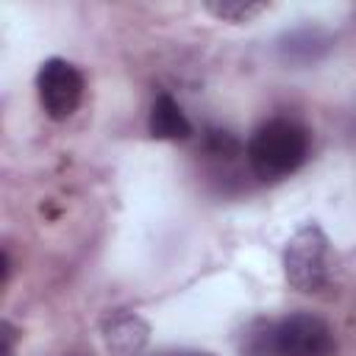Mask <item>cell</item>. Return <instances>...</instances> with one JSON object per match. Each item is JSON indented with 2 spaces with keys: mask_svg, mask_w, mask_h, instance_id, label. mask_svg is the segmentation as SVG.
Instances as JSON below:
<instances>
[{
  "mask_svg": "<svg viewBox=\"0 0 356 356\" xmlns=\"http://www.w3.org/2000/svg\"><path fill=\"white\" fill-rule=\"evenodd\" d=\"M312 150V134L306 125L289 117H273L261 122L248 139V167L261 181H281L298 172Z\"/></svg>",
  "mask_w": 356,
  "mask_h": 356,
  "instance_id": "2",
  "label": "cell"
},
{
  "mask_svg": "<svg viewBox=\"0 0 356 356\" xmlns=\"http://www.w3.org/2000/svg\"><path fill=\"white\" fill-rule=\"evenodd\" d=\"M153 356H214V353L197 350V348H164V350H156Z\"/></svg>",
  "mask_w": 356,
  "mask_h": 356,
  "instance_id": "11",
  "label": "cell"
},
{
  "mask_svg": "<svg viewBox=\"0 0 356 356\" xmlns=\"http://www.w3.org/2000/svg\"><path fill=\"white\" fill-rule=\"evenodd\" d=\"M203 150L211 156V159H234L242 153V142L228 134V131H217V128H209L206 136H203Z\"/></svg>",
  "mask_w": 356,
  "mask_h": 356,
  "instance_id": "9",
  "label": "cell"
},
{
  "mask_svg": "<svg viewBox=\"0 0 356 356\" xmlns=\"http://www.w3.org/2000/svg\"><path fill=\"white\" fill-rule=\"evenodd\" d=\"M17 337H19L17 328L6 320L3 323V356H14L17 353Z\"/></svg>",
  "mask_w": 356,
  "mask_h": 356,
  "instance_id": "10",
  "label": "cell"
},
{
  "mask_svg": "<svg viewBox=\"0 0 356 356\" xmlns=\"http://www.w3.org/2000/svg\"><path fill=\"white\" fill-rule=\"evenodd\" d=\"M83 92H86L83 72L72 61L58 58V56L42 61V67L36 72V95L50 120H56V122L70 120L81 108Z\"/></svg>",
  "mask_w": 356,
  "mask_h": 356,
  "instance_id": "4",
  "label": "cell"
},
{
  "mask_svg": "<svg viewBox=\"0 0 356 356\" xmlns=\"http://www.w3.org/2000/svg\"><path fill=\"white\" fill-rule=\"evenodd\" d=\"M203 8L220 19V22H253L261 11H267V3H242V0H211V3H203Z\"/></svg>",
  "mask_w": 356,
  "mask_h": 356,
  "instance_id": "8",
  "label": "cell"
},
{
  "mask_svg": "<svg viewBox=\"0 0 356 356\" xmlns=\"http://www.w3.org/2000/svg\"><path fill=\"white\" fill-rule=\"evenodd\" d=\"M11 270H14V264H11V253H8V248H3V286L11 281Z\"/></svg>",
  "mask_w": 356,
  "mask_h": 356,
  "instance_id": "12",
  "label": "cell"
},
{
  "mask_svg": "<svg viewBox=\"0 0 356 356\" xmlns=\"http://www.w3.org/2000/svg\"><path fill=\"white\" fill-rule=\"evenodd\" d=\"M284 278L298 292H323L334 281V250L314 222L298 228L284 248Z\"/></svg>",
  "mask_w": 356,
  "mask_h": 356,
  "instance_id": "3",
  "label": "cell"
},
{
  "mask_svg": "<svg viewBox=\"0 0 356 356\" xmlns=\"http://www.w3.org/2000/svg\"><path fill=\"white\" fill-rule=\"evenodd\" d=\"M331 50V36L323 28H295L278 39V56L286 64H314Z\"/></svg>",
  "mask_w": 356,
  "mask_h": 356,
  "instance_id": "6",
  "label": "cell"
},
{
  "mask_svg": "<svg viewBox=\"0 0 356 356\" xmlns=\"http://www.w3.org/2000/svg\"><path fill=\"white\" fill-rule=\"evenodd\" d=\"M100 334L108 356H142L150 339V325L131 309H114L103 317Z\"/></svg>",
  "mask_w": 356,
  "mask_h": 356,
  "instance_id": "5",
  "label": "cell"
},
{
  "mask_svg": "<svg viewBox=\"0 0 356 356\" xmlns=\"http://www.w3.org/2000/svg\"><path fill=\"white\" fill-rule=\"evenodd\" d=\"M147 134L161 142H178L192 136V122L186 120L178 100L170 97L167 92H159L147 111Z\"/></svg>",
  "mask_w": 356,
  "mask_h": 356,
  "instance_id": "7",
  "label": "cell"
},
{
  "mask_svg": "<svg viewBox=\"0 0 356 356\" xmlns=\"http://www.w3.org/2000/svg\"><path fill=\"white\" fill-rule=\"evenodd\" d=\"M334 328L306 312H295L278 320L256 325L245 339L248 356H337Z\"/></svg>",
  "mask_w": 356,
  "mask_h": 356,
  "instance_id": "1",
  "label": "cell"
}]
</instances>
